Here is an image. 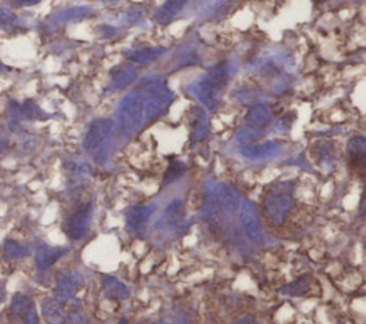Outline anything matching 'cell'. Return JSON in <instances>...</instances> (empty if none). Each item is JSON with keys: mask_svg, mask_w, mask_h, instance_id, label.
<instances>
[{"mask_svg": "<svg viewBox=\"0 0 366 324\" xmlns=\"http://www.w3.org/2000/svg\"><path fill=\"white\" fill-rule=\"evenodd\" d=\"M240 197L232 185L219 183L206 187L203 202V219L213 229L222 228L238 209H240Z\"/></svg>", "mask_w": 366, "mask_h": 324, "instance_id": "1", "label": "cell"}, {"mask_svg": "<svg viewBox=\"0 0 366 324\" xmlns=\"http://www.w3.org/2000/svg\"><path fill=\"white\" fill-rule=\"evenodd\" d=\"M149 121V112L146 99L139 89L128 93L122 99L117 109V129L125 137L138 133Z\"/></svg>", "mask_w": 366, "mask_h": 324, "instance_id": "2", "label": "cell"}, {"mask_svg": "<svg viewBox=\"0 0 366 324\" xmlns=\"http://www.w3.org/2000/svg\"><path fill=\"white\" fill-rule=\"evenodd\" d=\"M229 79V65L226 62L216 63L193 85V94L199 99L206 109L215 110Z\"/></svg>", "mask_w": 366, "mask_h": 324, "instance_id": "3", "label": "cell"}, {"mask_svg": "<svg viewBox=\"0 0 366 324\" xmlns=\"http://www.w3.org/2000/svg\"><path fill=\"white\" fill-rule=\"evenodd\" d=\"M115 123L110 119H94L83 139V148L97 164L106 163L113 136Z\"/></svg>", "mask_w": 366, "mask_h": 324, "instance_id": "4", "label": "cell"}, {"mask_svg": "<svg viewBox=\"0 0 366 324\" xmlns=\"http://www.w3.org/2000/svg\"><path fill=\"white\" fill-rule=\"evenodd\" d=\"M138 89L142 92L146 103H148L149 121L160 117L167 110L170 103L174 102V92L167 87L166 80L158 74L144 78Z\"/></svg>", "mask_w": 366, "mask_h": 324, "instance_id": "5", "label": "cell"}, {"mask_svg": "<svg viewBox=\"0 0 366 324\" xmlns=\"http://www.w3.org/2000/svg\"><path fill=\"white\" fill-rule=\"evenodd\" d=\"M290 193L292 191L286 183H276L265 191L262 198L263 214L272 226H281L283 223L292 205Z\"/></svg>", "mask_w": 366, "mask_h": 324, "instance_id": "6", "label": "cell"}, {"mask_svg": "<svg viewBox=\"0 0 366 324\" xmlns=\"http://www.w3.org/2000/svg\"><path fill=\"white\" fill-rule=\"evenodd\" d=\"M93 214V202H85L72 209L65 220V233L72 240H81L88 233Z\"/></svg>", "mask_w": 366, "mask_h": 324, "instance_id": "7", "label": "cell"}, {"mask_svg": "<svg viewBox=\"0 0 366 324\" xmlns=\"http://www.w3.org/2000/svg\"><path fill=\"white\" fill-rule=\"evenodd\" d=\"M186 221V214L182 201H174L165 209L163 214L155 223V232L158 233H181Z\"/></svg>", "mask_w": 366, "mask_h": 324, "instance_id": "8", "label": "cell"}, {"mask_svg": "<svg viewBox=\"0 0 366 324\" xmlns=\"http://www.w3.org/2000/svg\"><path fill=\"white\" fill-rule=\"evenodd\" d=\"M239 219L243 230H245L247 236L253 243H263V226L259 217V212L255 203H252L248 198L242 201L240 209H239Z\"/></svg>", "mask_w": 366, "mask_h": 324, "instance_id": "9", "label": "cell"}, {"mask_svg": "<svg viewBox=\"0 0 366 324\" xmlns=\"http://www.w3.org/2000/svg\"><path fill=\"white\" fill-rule=\"evenodd\" d=\"M85 280L79 271L75 270H63L58 274L55 293L56 297L63 302L75 300L78 290L83 286Z\"/></svg>", "mask_w": 366, "mask_h": 324, "instance_id": "10", "label": "cell"}, {"mask_svg": "<svg viewBox=\"0 0 366 324\" xmlns=\"http://www.w3.org/2000/svg\"><path fill=\"white\" fill-rule=\"evenodd\" d=\"M156 210V205L133 206L126 212V229L136 237H144L148 230V221Z\"/></svg>", "mask_w": 366, "mask_h": 324, "instance_id": "11", "label": "cell"}, {"mask_svg": "<svg viewBox=\"0 0 366 324\" xmlns=\"http://www.w3.org/2000/svg\"><path fill=\"white\" fill-rule=\"evenodd\" d=\"M65 173L67 179V189L70 191H76L89 182L92 170L89 164L82 160H67L65 163Z\"/></svg>", "mask_w": 366, "mask_h": 324, "instance_id": "12", "label": "cell"}, {"mask_svg": "<svg viewBox=\"0 0 366 324\" xmlns=\"http://www.w3.org/2000/svg\"><path fill=\"white\" fill-rule=\"evenodd\" d=\"M69 302H63L58 297L44 298L42 302V314L44 320L49 324H67Z\"/></svg>", "mask_w": 366, "mask_h": 324, "instance_id": "13", "label": "cell"}, {"mask_svg": "<svg viewBox=\"0 0 366 324\" xmlns=\"http://www.w3.org/2000/svg\"><path fill=\"white\" fill-rule=\"evenodd\" d=\"M136 76L138 71L133 65H119L113 67L109 73L108 92H117L126 89L136 80Z\"/></svg>", "mask_w": 366, "mask_h": 324, "instance_id": "14", "label": "cell"}, {"mask_svg": "<svg viewBox=\"0 0 366 324\" xmlns=\"http://www.w3.org/2000/svg\"><path fill=\"white\" fill-rule=\"evenodd\" d=\"M189 124H190L192 142H202L208 137L210 124L206 110H203L202 108H192L189 116Z\"/></svg>", "mask_w": 366, "mask_h": 324, "instance_id": "15", "label": "cell"}, {"mask_svg": "<svg viewBox=\"0 0 366 324\" xmlns=\"http://www.w3.org/2000/svg\"><path fill=\"white\" fill-rule=\"evenodd\" d=\"M239 152L243 157L249 160H266L274 157L279 152V146L274 142H266L263 144H251V146H240Z\"/></svg>", "mask_w": 366, "mask_h": 324, "instance_id": "16", "label": "cell"}, {"mask_svg": "<svg viewBox=\"0 0 366 324\" xmlns=\"http://www.w3.org/2000/svg\"><path fill=\"white\" fill-rule=\"evenodd\" d=\"M271 119H272L271 110H269V108H267L263 103L252 105L248 109V113L245 116L247 126H249V128H252L255 130H259V132H262L263 129H266L267 126H269Z\"/></svg>", "mask_w": 366, "mask_h": 324, "instance_id": "17", "label": "cell"}, {"mask_svg": "<svg viewBox=\"0 0 366 324\" xmlns=\"http://www.w3.org/2000/svg\"><path fill=\"white\" fill-rule=\"evenodd\" d=\"M67 253L66 247H51V246H42L38 248L35 263L38 270L44 271L51 268L60 257Z\"/></svg>", "mask_w": 366, "mask_h": 324, "instance_id": "18", "label": "cell"}, {"mask_svg": "<svg viewBox=\"0 0 366 324\" xmlns=\"http://www.w3.org/2000/svg\"><path fill=\"white\" fill-rule=\"evenodd\" d=\"M102 286H103V294L108 298H110V300H126V298L131 296L129 287L113 276H103Z\"/></svg>", "mask_w": 366, "mask_h": 324, "instance_id": "19", "label": "cell"}, {"mask_svg": "<svg viewBox=\"0 0 366 324\" xmlns=\"http://www.w3.org/2000/svg\"><path fill=\"white\" fill-rule=\"evenodd\" d=\"M163 53L165 49L162 47H140V49H133V51H128L125 53V58L133 63L143 65L156 60Z\"/></svg>", "mask_w": 366, "mask_h": 324, "instance_id": "20", "label": "cell"}, {"mask_svg": "<svg viewBox=\"0 0 366 324\" xmlns=\"http://www.w3.org/2000/svg\"><path fill=\"white\" fill-rule=\"evenodd\" d=\"M185 5H186V2H176V0H170V2L163 3L158 9V12L155 15V20L159 24H167L170 20L178 16V13L183 9Z\"/></svg>", "mask_w": 366, "mask_h": 324, "instance_id": "21", "label": "cell"}, {"mask_svg": "<svg viewBox=\"0 0 366 324\" xmlns=\"http://www.w3.org/2000/svg\"><path fill=\"white\" fill-rule=\"evenodd\" d=\"M3 255L9 260H20L31 255V247L16 240H6L3 244Z\"/></svg>", "mask_w": 366, "mask_h": 324, "instance_id": "22", "label": "cell"}, {"mask_svg": "<svg viewBox=\"0 0 366 324\" xmlns=\"http://www.w3.org/2000/svg\"><path fill=\"white\" fill-rule=\"evenodd\" d=\"M16 109L13 108L10 110V113L16 117H23V119H40V117H46V114L42 112V109H39L33 102H26L23 105H17L15 103Z\"/></svg>", "mask_w": 366, "mask_h": 324, "instance_id": "23", "label": "cell"}, {"mask_svg": "<svg viewBox=\"0 0 366 324\" xmlns=\"http://www.w3.org/2000/svg\"><path fill=\"white\" fill-rule=\"evenodd\" d=\"M33 302L31 300V298L28 296L24 294H16L13 298H12V305H10V312L12 314L17 316V317H23L24 314H26L32 307H33Z\"/></svg>", "mask_w": 366, "mask_h": 324, "instance_id": "24", "label": "cell"}, {"mask_svg": "<svg viewBox=\"0 0 366 324\" xmlns=\"http://www.w3.org/2000/svg\"><path fill=\"white\" fill-rule=\"evenodd\" d=\"M186 173V164L183 162H179V160H175L169 164L165 176H163V185H170L174 183L176 180H179L183 174Z\"/></svg>", "mask_w": 366, "mask_h": 324, "instance_id": "25", "label": "cell"}, {"mask_svg": "<svg viewBox=\"0 0 366 324\" xmlns=\"http://www.w3.org/2000/svg\"><path fill=\"white\" fill-rule=\"evenodd\" d=\"M262 136V132L255 130L249 126H243L242 129L238 130L236 133V139L239 143H242L243 146H251L252 143H255L256 140H259Z\"/></svg>", "mask_w": 366, "mask_h": 324, "instance_id": "26", "label": "cell"}, {"mask_svg": "<svg viewBox=\"0 0 366 324\" xmlns=\"http://www.w3.org/2000/svg\"><path fill=\"white\" fill-rule=\"evenodd\" d=\"M22 320H23V324H39V316H38L36 307L33 306L26 314L22 317Z\"/></svg>", "mask_w": 366, "mask_h": 324, "instance_id": "27", "label": "cell"}, {"mask_svg": "<svg viewBox=\"0 0 366 324\" xmlns=\"http://www.w3.org/2000/svg\"><path fill=\"white\" fill-rule=\"evenodd\" d=\"M0 19H2V23L3 24H6V23L15 22L16 16L10 10H8V9H2V10H0Z\"/></svg>", "mask_w": 366, "mask_h": 324, "instance_id": "28", "label": "cell"}, {"mask_svg": "<svg viewBox=\"0 0 366 324\" xmlns=\"http://www.w3.org/2000/svg\"><path fill=\"white\" fill-rule=\"evenodd\" d=\"M236 324H259V323L252 316H245V317H242Z\"/></svg>", "mask_w": 366, "mask_h": 324, "instance_id": "29", "label": "cell"}, {"mask_svg": "<svg viewBox=\"0 0 366 324\" xmlns=\"http://www.w3.org/2000/svg\"><path fill=\"white\" fill-rule=\"evenodd\" d=\"M146 324H167L166 321H156V323H146Z\"/></svg>", "mask_w": 366, "mask_h": 324, "instance_id": "30", "label": "cell"}, {"mask_svg": "<svg viewBox=\"0 0 366 324\" xmlns=\"http://www.w3.org/2000/svg\"><path fill=\"white\" fill-rule=\"evenodd\" d=\"M117 324H128V321L126 320H120Z\"/></svg>", "mask_w": 366, "mask_h": 324, "instance_id": "31", "label": "cell"}]
</instances>
